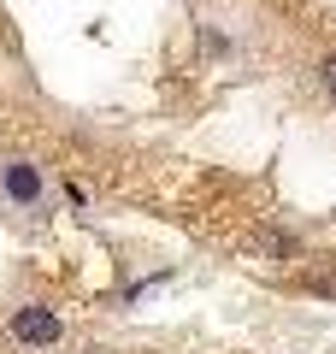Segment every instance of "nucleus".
<instances>
[{"instance_id":"obj_3","label":"nucleus","mask_w":336,"mask_h":354,"mask_svg":"<svg viewBox=\"0 0 336 354\" xmlns=\"http://www.w3.org/2000/svg\"><path fill=\"white\" fill-rule=\"evenodd\" d=\"M319 83H324V95H330V101H336V53H330V59H324V71H319Z\"/></svg>"},{"instance_id":"obj_2","label":"nucleus","mask_w":336,"mask_h":354,"mask_svg":"<svg viewBox=\"0 0 336 354\" xmlns=\"http://www.w3.org/2000/svg\"><path fill=\"white\" fill-rule=\"evenodd\" d=\"M0 189L12 195L18 207H36L41 201V171L30 160H6V165H0Z\"/></svg>"},{"instance_id":"obj_1","label":"nucleus","mask_w":336,"mask_h":354,"mask_svg":"<svg viewBox=\"0 0 336 354\" xmlns=\"http://www.w3.org/2000/svg\"><path fill=\"white\" fill-rule=\"evenodd\" d=\"M12 337L24 342V348H53V342L65 337V325H59L53 307H18L12 313Z\"/></svg>"}]
</instances>
